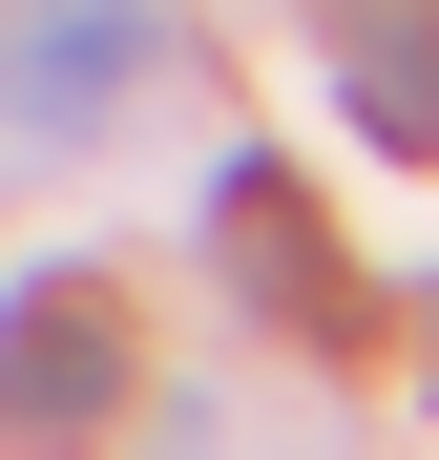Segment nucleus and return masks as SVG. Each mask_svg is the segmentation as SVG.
Listing matches in <instances>:
<instances>
[{
    "instance_id": "nucleus-1",
    "label": "nucleus",
    "mask_w": 439,
    "mask_h": 460,
    "mask_svg": "<svg viewBox=\"0 0 439 460\" xmlns=\"http://www.w3.org/2000/svg\"><path fill=\"white\" fill-rule=\"evenodd\" d=\"M168 84V0H0V146H84Z\"/></svg>"
},
{
    "instance_id": "nucleus-2",
    "label": "nucleus",
    "mask_w": 439,
    "mask_h": 460,
    "mask_svg": "<svg viewBox=\"0 0 439 460\" xmlns=\"http://www.w3.org/2000/svg\"><path fill=\"white\" fill-rule=\"evenodd\" d=\"M105 419H126V293L22 272L0 293V439H105Z\"/></svg>"
},
{
    "instance_id": "nucleus-3",
    "label": "nucleus",
    "mask_w": 439,
    "mask_h": 460,
    "mask_svg": "<svg viewBox=\"0 0 439 460\" xmlns=\"http://www.w3.org/2000/svg\"><path fill=\"white\" fill-rule=\"evenodd\" d=\"M209 252H231V293H251V314L356 335V272H335V230L293 209V168H231V189H209Z\"/></svg>"
},
{
    "instance_id": "nucleus-4",
    "label": "nucleus",
    "mask_w": 439,
    "mask_h": 460,
    "mask_svg": "<svg viewBox=\"0 0 439 460\" xmlns=\"http://www.w3.org/2000/svg\"><path fill=\"white\" fill-rule=\"evenodd\" d=\"M356 126H377V146H439V42L356 22Z\"/></svg>"
}]
</instances>
